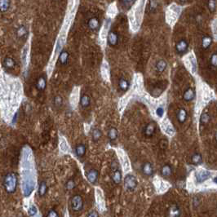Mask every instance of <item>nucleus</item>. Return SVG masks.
Listing matches in <instances>:
<instances>
[{"instance_id":"1","label":"nucleus","mask_w":217,"mask_h":217,"mask_svg":"<svg viewBox=\"0 0 217 217\" xmlns=\"http://www.w3.org/2000/svg\"><path fill=\"white\" fill-rule=\"evenodd\" d=\"M18 184V179L17 176L15 173L10 172L7 173L4 180H3V185L5 188V190L8 193H14L16 190Z\"/></svg>"},{"instance_id":"2","label":"nucleus","mask_w":217,"mask_h":217,"mask_svg":"<svg viewBox=\"0 0 217 217\" xmlns=\"http://www.w3.org/2000/svg\"><path fill=\"white\" fill-rule=\"evenodd\" d=\"M71 208L74 211H80L84 208V199L79 194H76L71 198Z\"/></svg>"},{"instance_id":"3","label":"nucleus","mask_w":217,"mask_h":217,"mask_svg":"<svg viewBox=\"0 0 217 217\" xmlns=\"http://www.w3.org/2000/svg\"><path fill=\"white\" fill-rule=\"evenodd\" d=\"M137 182L136 178L132 175H127L126 177L124 178V186L125 188L129 191L134 190L137 186Z\"/></svg>"},{"instance_id":"4","label":"nucleus","mask_w":217,"mask_h":217,"mask_svg":"<svg viewBox=\"0 0 217 217\" xmlns=\"http://www.w3.org/2000/svg\"><path fill=\"white\" fill-rule=\"evenodd\" d=\"M155 131H156V124L155 122H151L148 123L147 125L145 127V128L143 129V132L144 135L146 137H151L153 136V135L154 134Z\"/></svg>"},{"instance_id":"5","label":"nucleus","mask_w":217,"mask_h":217,"mask_svg":"<svg viewBox=\"0 0 217 217\" xmlns=\"http://www.w3.org/2000/svg\"><path fill=\"white\" fill-rule=\"evenodd\" d=\"M99 178V172L97 170L95 169H91L87 173V180L91 183V184H95Z\"/></svg>"},{"instance_id":"6","label":"nucleus","mask_w":217,"mask_h":217,"mask_svg":"<svg viewBox=\"0 0 217 217\" xmlns=\"http://www.w3.org/2000/svg\"><path fill=\"white\" fill-rule=\"evenodd\" d=\"M107 42L110 46L111 47H114L118 44L119 42V35L116 32L114 31H110V33L108 34L107 36Z\"/></svg>"},{"instance_id":"7","label":"nucleus","mask_w":217,"mask_h":217,"mask_svg":"<svg viewBox=\"0 0 217 217\" xmlns=\"http://www.w3.org/2000/svg\"><path fill=\"white\" fill-rule=\"evenodd\" d=\"M188 47H189V45H188V43L186 40H184V39H180V41H179L176 45H175V49L177 51V52L178 53H184L188 49Z\"/></svg>"},{"instance_id":"8","label":"nucleus","mask_w":217,"mask_h":217,"mask_svg":"<svg viewBox=\"0 0 217 217\" xmlns=\"http://www.w3.org/2000/svg\"><path fill=\"white\" fill-rule=\"evenodd\" d=\"M187 116H188L187 111H186V110L184 109V108L179 109L178 111H177V113H176V119H177V121H178L180 124H183V123L186 121Z\"/></svg>"},{"instance_id":"9","label":"nucleus","mask_w":217,"mask_h":217,"mask_svg":"<svg viewBox=\"0 0 217 217\" xmlns=\"http://www.w3.org/2000/svg\"><path fill=\"white\" fill-rule=\"evenodd\" d=\"M87 25L90 30L92 31H95L100 28V21L97 17L90 18L89 21L87 22Z\"/></svg>"},{"instance_id":"10","label":"nucleus","mask_w":217,"mask_h":217,"mask_svg":"<svg viewBox=\"0 0 217 217\" xmlns=\"http://www.w3.org/2000/svg\"><path fill=\"white\" fill-rule=\"evenodd\" d=\"M141 170H142L143 174L146 176H151L154 173V168H153V166L152 164L149 162H146L145 163L142 165V167H141Z\"/></svg>"},{"instance_id":"11","label":"nucleus","mask_w":217,"mask_h":217,"mask_svg":"<svg viewBox=\"0 0 217 217\" xmlns=\"http://www.w3.org/2000/svg\"><path fill=\"white\" fill-rule=\"evenodd\" d=\"M3 66L6 69H12L16 66L15 60L10 57H5L3 61Z\"/></svg>"},{"instance_id":"12","label":"nucleus","mask_w":217,"mask_h":217,"mask_svg":"<svg viewBox=\"0 0 217 217\" xmlns=\"http://www.w3.org/2000/svg\"><path fill=\"white\" fill-rule=\"evenodd\" d=\"M180 209L177 204H173L169 208L168 217H180Z\"/></svg>"},{"instance_id":"13","label":"nucleus","mask_w":217,"mask_h":217,"mask_svg":"<svg viewBox=\"0 0 217 217\" xmlns=\"http://www.w3.org/2000/svg\"><path fill=\"white\" fill-rule=\"evenodd\" d=\"M47 87V79L46 78L43 76H41L38 78V80L36 82V88L40 91V92H43L46 89Z\"/></svg>"},{"instance_id":"14","label":"nucleus","mask_w":217,"mask_h":217,"mask_svg":"<svg viewBox=\"0 0 217 217\" xmlns=\"http://www.w3.org/2000/svg\"><path fill=\"white\" fill-rule=\"evenodd\" d=\"M111 179L115 184H119L122 181V172L119 169L113 170V173L111 175Z\"/></svg>"},{"instance_id":"15","label":"nucleus","mask_w":217,"mask_h":217,"mask_svg":"<svg viewBox=\"0 0 217 217\" xmlns=\"http://www.w3.org/2000/svg\"><path fill=\"white\" fill-rule=\"evenodd\" d=\"M194 96H195V92H194V90L192 88V87H189L187 89L185 90V92H184V95H183V99L184 101H193L194 99Z\"/></svg>"},{"instance_id":"16","label":"nucleus","mask_w":217,"mask_h":217,"mask_svg":"<svg viewBox=\"0 0 217 217\" xmlns=\"http://www.w3.org/2000/svg\"><path fill=\"white\" fill-rule=\"evenodd\" d=\"M210 173L205 170H199L196 174V178L198 182H203L209 177Z\"/></svg>"},{"instance_id":"17","label":"nucleus","mask_w":217,"mask_h":217,"mask_svg":"<svg viewBox=\"0 0 217 217\" xmlns=\"http://www.w3.org/2000/svg\"><path fill=\"white\" fill-rule=\"evenodd\" d=\"M87 152V148L84 144H78L75 147V153L78 157H84Z\"/></svg>"},{"instance_id":"18","label":"nucleus","mask_w":217,"mask_h":217,"mask_svg":"<svg viewBox=\"0 0 217 217\" xmlns=\"http://www.w3.org/2000/svg\"><path fill=\"white\" fill-rule=\"evenodd\" d=\"M172 173V167L169 164H165L161 169V174L164 177H169Z\"/></svg>"},{"instance_id":"19","label":"nucleus","mask_w":217,"mask_h":217,"mask_svg":"<svg viewBox=\"0 0 217 217\" xmlns=\"http://www.w3.org/2000/svg\"><path fill=\"white\" fill-rule=\"evenodd\" d=\"M91 104V97L87 94H84L80 98V104L83 108H87Z\"/></svg>"},{"instance_id":"20","label":"nucleus","mask_w":217,"mask_h":217,"mask_svg":"<svg viewBox=\"0 0 217 217\" xmlns=\"http://www.w3.org/2000/svg\"><path fill=\"white\" fill-rule=\"evenodd\" d=\"M118 136H119V131L117 130V128H110L108 131V138L110 139V141H114L118 138Z\"/></svg>"},{"instance_id":"21","label":"nucleus","mask_w":217,"mask_h":217,"mask_svg":"<svg viewBox=\"0 0 217 217\" xmlns=\"http://www.w3.org/2000/svg\"><path fill=\"white\" fill-rule=\"evenodd\" d=\"M167 66V62L164 60H159L157 61L156 65H155V68H156V70L158 72V73H163V72L166 69Z\"/></svg>"},{"instance_id":"22","label":"nucleus","mask_w":217,"mask_h":217,"mask_svg":"<svg viewBox=\"0 0 217 217\" xmlns=\"http://www.w3.org/2000/svg\"><path fill=\"white\" fill-rule=\"evenodd\" d=\"M69 53L68 51H62L59 55V62L60 65H62V66H65L67 64L68 62V60H69Z\"/></svg>"},{"instance_id":"23","label":"nucleus","mask_w":217,"mask_h":217,"mask_svg":"<svg viewBox=\"0 0 217 217\" xmlns=\"http://www.w3.org/2000/svg\"><path fill=\"white\" fill-rule=\"evenodd\" d=\"M11 2L8 0H0V12H6L10 8Z\"/></svg>"},{"instance_id":"24","label":"nucleus","mask_w":217,"mask_h":217,"mask_svg":"<svg viewBox=\"0 0 217 217\" xmlns=\"http://www.w3.org/2000/svg\"><path fill=\"white\" fill-rule=\"evenodd\" d=\"M191 161L194 165H200L202 163V157L199 153H195L192 155Z\"/></svg>"},{"instance_id":"25","label":"nucleus","mask_w":217,"mask_h":217,"mask_svg":"<svg viewBox=\"0 0 217 217\" xmlns=\"http://www.w3.org/2000/svg\"><path fill=\"white\" fill-rule=\"evenodd\" d=\"M211 43H212V38L210 36H204L202 39V46L204 49H207L210 48Z\"/></svg>"},{"instance_id":"26","label":"nucleus","mask_w":217,"mask_h":217,"mask_svg":"<svg viewBox=\"0 0 217 217\" xmlns=\"http://www.w3.org/2000/svg\"><path fill=\"white\" fill-rule=\"evenodd\" d=\"M129 82H128L127 79H125L124 78H120V80L119 82V87L120 89L123 91V92H126L127 90L129 88Z\"/></svg>"},{"instance_id":"27","label":"nucleus","mask_w":217,"mask_h":217,"mask_svg":"<svg viewBox=\"0 0 217 217\" xmlns=\"http://www.w3.org/2000/svg\"><path fill=\"white\" fill-rule=\"evenodd\" d=\"M27 33H28V30H27V28L24 25H21L16 30V34H17L18 38H20V39L25 37Z\"/></svg>"},{"instance_id":"28","label":"nucleus","mask_w":217,"mask_h":217,"mask_svg":"<svg viewBox=\"0 0 217 217\" xmlns=\"http://www.w3.org/2000/svg\"><path fill=\"white\" fill-rule=\"evenodd\" d=\"M48 192V185L45 181H42L39 184V194L40 197L45 196V194Z\"/></svg>"},{"instance_id":"29","label":"nucleus","mask_w":217,"mask_h":217,"mask_svg":"<svg viewBox=\"0 0 217 217\" xmlns=\"http://www.w3.org/2000/svg\"><path fill=\"white\" fill-rule=\"evenodd\" d=\"M101 136H102V133H101L100 129L95 128L92 131V140H93V141H95V142L98 141L101 138Z\"/></svg>"},{"instance_id":"30","label":"nucleus","mask_w":217,"mask_h":217,"mask_svg":"<svg viewBox=\"0 0 217 217\" xmlns=\"http://www.w3.org/2000/svg\"><path fill=\"white\" fill-rule=\"evenodd\" d=\"M211 120V116L208 113H203L200 117V122L202 124H207Z\"/></svg>"},{"instance_id":"31","label":"nucleus","mask_w":217,"mask_h":217,"mask_svg":"<svg viewBox=\"0 0 217 217\" xmlns=\"http://www.w3.org/2000/svg\"><path fill=\"white\" fill-rule=\"evenodd\" d=\"M207 7H208L209 10H210L211 12H214L215 10H216V0H211V1H208V3H207Z\"/></svg>"},{"instance_id":"32","label":"nucleus","mask_w":217,"mask_h":217,"mask_svg":"<svg viewBox=\"0 0 217 217\" xmlns=\"http://www.w3.org/2000/svg\"><path fill=\"white\" fill-rule=\"evenodd\" d=\"M53 101H54V104H55L56 107H60V106H61V104H62L63 100L62 98H61V96L57 95V96H55Z\"/></svg>"},{"instance_id":"33","label":"nucleus","mask_w":217,"mask_h":217,"mask_svg":"<svg viewBox=\"0 0 217 217\" xmlns=\"http://www.w3.org/2000/svg\"><path fill=\"white\" fill-rule=\"evenodd\" d=\"M75 187V182L74 180H69L68 181L66 182V188L68 190H72Z\"/></svg>"},{"instance_id":"34","label":"nucleus","mask_w":217,"mask_h":217,"mask_svg":"<svg viewBox=\"0 0 217 217\" xmlns=\"http://www.w3.org/2000/svg\"><path fill=\"white\" fill-rule=\"evenodd\" d=\"M120 3H122L123 7H126V8H130L132 6V4L135 3V2L134 1H131V0H122Z\"/></svg>"},{"instance_id":"35","label":"nucleus","mask_w":217,"mask_h":217,"mask_svg":"<svg viewBox=\"0 0 217 217\" xmlns=\"http://www.w3.org/2000/svg\"><path fill=\"white\" fill-rule=\"evenodd\" d=\"M210 62H211V65L214 67H216L217 66V54L216 52L212 54V56L211 57V60H210Z\"/></svg>"},{"instance_id":"36","label":"nucleus","mask_w":217,"mask_h":217,"mask_svg":"<svg viewBox=\"0 0 217 217\" xmlns=\"http://www.w3.org/2000/svg\"><path fill=\"white\" fill-rule=\"evenodd\" d=\"M36 213H37V208H36L35 206H31L29 210H28V214L30 215V216H35Z\"/></svg>"},{"instance_id":"37","label":"nucleus","mask_w":217,"mask_h":217,"mask_svg":"<svg viewBox=\"0 0 217 217\" xmlns=\"http://www.w3.org/2000/svg\"><path fill=\"white\" fill-rule=\"evenodd\" d=\"M157 2L156 1H150L149 2V10L150 12H154L157 8Z\"/></svg>"},{"instance_id":"38","label":"nucleus","mask_w":217,"mask_h":217,"mask_svg":"<svg viewBox=\"0 0 217 217\" xmlns=\"http://www.w3.org/2000/svg\"><path fill=\"white\" fill-rule=\"evenodd\" d=\"M47 217H59V215H58L57 211H55V210H51V211H49V212H48V216Z\"/></svg>"},{"instance_id":"39","label":"nucleus","mask_w":217,"mask_h":217,"mask_svg":"<svg viewBox=\"0 0 217 217\" xmlns=\"http://www.w3.org/2000/svg\"><path fill=\"white\" fill-rule=\"evenodd\" d=\"M87 217H99V214L97 211H95V210H93V211H90Z\"/></svg>"},{"instance_id":"40","label":"nucleus","mask_w":217,"mask_h":217,"mask_svg":"<svg viewBox=\"0 0 217 217\" xmlns=\"http://www.w3.org/2000/svg\"><path fill=\"white\" fill-rule=\"evenodd\" d=\"M156 113H157V115H158V117H162L163 115V113H164L163 109L162 107L158 108L157 110H156Z\"/></svg>"}]
</instances>
